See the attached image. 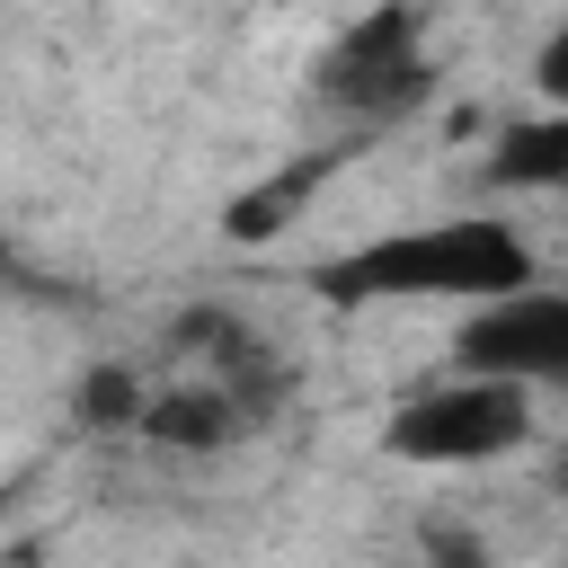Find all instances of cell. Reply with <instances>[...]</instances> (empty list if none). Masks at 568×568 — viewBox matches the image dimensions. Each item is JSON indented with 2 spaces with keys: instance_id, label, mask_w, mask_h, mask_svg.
I'll return each instance as SVG.
<instances>
[{
  "instance_id": "52a82bcc",
  "label": "cell",
  "mask_w": 568,
  "mask_h": 568,
  "mask_svg": "<svg viewBox=\"0 0 568 568\" xmlns=\"http://www.w3.org/2000/svg\"><path fill=\"white\" fill-rule=\"evenodd\" d=\"M373 151V133H337V142H320V151H302V160H284L275 178H257V186H240L231 195V213H222V231L240 240V248H257V240H275L284 222H302L311 213V195L337 178V169H355Z\"/></svg>"
},
{
  "instance_id": "9c48e42d",
  "label": "cell",
  "mask_w": 568,
  "mask_h": 568,
  "mask_svg": "<svg viewBox=\"0 0 568 568\" xmlns=\"http://www.w3.org/2000/svg\"><path fill=\"white\" fill-rule=\"evenodd\" d=\"M142 408H151V373L124 364V355L89 364L80 390H71V417H80L89 435H142Z\"/></svg>"
},
{
  "instance_id": "ba28073f",
  "label": "cell",
  "mask_w": 568,
  "mask_h": 568,
  "mask_svg": "<svg viewBox=\"0 0 568 568\" xmlns=\"http://www.w3.org/2000/svg\"><path fill=\"white\" fill-rule=\"evenodd\" d=\"M497 195H568V115H524L488 142V169H479Z\"/></svg>"
},
{
  "instance_id": "8992f818",
  "label": "cell",
  "mask_w": 568,
  "mask_h": 568,
  "mask_svg": "<svg viewBox=\"0 0 568 568\" xmlns=\"http://www.w3.org/2000/svg\"><path fill=\"white\" fill-rule=\"evenodd\" d=\"M248 435H266V426H257L231 390H213V382H195V373L151 364L142 444H160V453H231V444H248Z\"/></svg>"
},
{
  "instance_id": "6da1fadb",
  "label": "cell",
  "mask_w": 568,
  "mask_h": 568,
  "mask_svg": "<svg viewBox=\"0 0 568 568\" xmlns=\"http://www.w3.org/2000/svg\"><path fill=\"white\" fill-rule=\"evenodd\" d=\"M302 284L337 311H364V302H462V311H479V302L541 284V257H532L515 213H444V222H399L382 240L311 257Z\"/></svg>"
},
{
  "instance_id": "277c9868",
  "label": "cell",
  "mask_w": 568,
  "mask_h": 568,
  "mask_svg": "<svg viewBox=\"0 0 568 568\" xmlns=\"http://www.w3.org/2000/svg\"><path fill=\"white\" fill-rule=\"evenodd\" d=\"M160 364H169V373H195V382H213V390H231L257 426H275L284 399H293L284 346H275L240 302H186V311L169 320V337H160Z\"/></svg>"
},
{
  "instance_id": "30bf717a",
  "label": "cell",
  "mask_w": 568,
  "mask_h": 568,
  "mask_svg": "<svg viewBox=\"0 0 568 568\" xmlns=\"http://www.w3.org/2000/svg\"><path fill=\"white\" fill-rule=\"evenodd\" d=\"M417 559H426V568H497V550H488L462 515H426V524H417Z\"/></svg>"
},
{
  "instance_id": "3957f363",
  "label": "cell",
  "mask_w": 568,
  "mask_h": 568,
  "mask_svg": "<svg viewBox=\"0 0 568 568\" xmlns=\"http://www.w3.org/2000/svg\"><path fill=\"white\" fill-rule=\"evenodd\" d=\"M532 426V390L515 382H479V373H444L426 390H408L382 417V453L408 470H488L506 453H524Z\"/></svg>"
},
{
  "instance_id": "7a4b0ae2",
  "label": "cell",
  "mask_w": 568,
  "mask_h": 568,
  "mask_svg": "<svg viewBox=\"0 0 568 568\" xmlns=\"http://www.w3.org/2000/svg\"><path fill=\"white\" fill-rule=\"evenodd\" d=\"M311 98L337 115V133H390V124L426 115V98H435L426 0H373V9H355L328 36V53L311 62Z\"/></svg>"
},
{
  "instance_id": "5b68a950",
  "label": "cell",
  "mask_w": 568,
  "mask_h": 568,
  "mask_svg": "<svg viewBox=\"0 0 568 568\" xmlns=\"http://www.w3.org/2000/svg\"><path fill=\"white\" fill-rule=\"evenodd\" d=\"M453 373L515 382V390H568V284H524L506 302L462 311L453 328Z\"/></svg>"
},
{
  "instance_id": "8fae6325",
  "label": "cell",
  "mask_w": 568,
  "mask_h": 568,
  "mask_svg": "<svg viewBox=\"0 0 568 568\" xmlns=\"http://www.w3.org/2000/svg\"><path fill=\"white\" fill-rule=\"evenodd\" d=\"M532 98L550 106V115H568V18L541 36V53H532Z\"/></svg>"
},
{
  "instance_id": "7c38bea8",
  "label": "cell",
  "mask_w": 568,
  "mask_h": 568,
  "mask_svg": "<svg viewBox=\"0 0 568 568\" xmlns=\"http://www.w3.org/2000/svg\"><path fill=\"white\" fill-rule=\"evenodd\" d=\"M550 479H559V497H568V453H559V470H550Z\"/></svg>"
}]
</instances>
